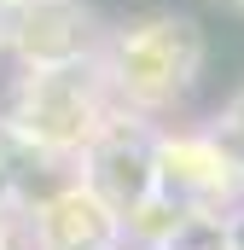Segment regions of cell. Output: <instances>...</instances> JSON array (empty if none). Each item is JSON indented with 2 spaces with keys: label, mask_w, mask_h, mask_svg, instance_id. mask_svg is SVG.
Listing matches in <instances>:
<instances>
[{
  "label": "cell",
  "mask_w": 244,
  "mask_h": 250,
  "mask_svg": "<svg viewBox=\"0 0 244 250\" xmlns=\"http://www.w3.org/2000/svg\"><path fill=\"white\" fill-rule=\"evenodd\" d=\"M169 250H233V239H221L215 227H203V221H198V227H181Z\"/></svg>",
  "instance_id": "cell-1"
},
{
  "label": "cell",
  "mask_w": 244,
  "mask_h": 250,
  "mask_svg": "<svg viewBox=\"0 0 244 250\" xmlns=\"http://www.w3.org/2000/svg\"><path fill=\"white\" fill-rule=\"evenodd\" d=\"M233 134H239V140H244V105H239V111H233Z\"/></svg>",
  "instance_id": "cell-2"
},
{
  "label": "cell",
  "mask_w": 244,
  "mask_h": 250,
  "mask_svg": "<svg viewBox=\"0 0 244 250\" xmlns=\"http://www.w3.org/2000/svg\"><path fill=\"white\" fill-rule=\"evenodd\" d=\"M233 250H244V227H239V233H233Z\"/></svg>",
  "instance_id": "cell-3"
},
{
  "label": "cell",
  "mask_w": 244,
  "mask_h": 250,
  "mask_svg": "<svg viewBox=\"0 0 244 250\" xmlns=\"http://www.w3.org/2000/svg\"><path fill=\"white\" fill-rule=\"evenodd\" d=\"M0 187H6V175H0Z\"/></svg>",
  "instance_id": "cell-4"
}]
</instances>
